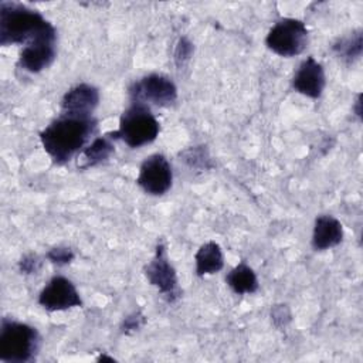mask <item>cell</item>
Wrapping results in <instances>:
<instances>
[{
	"instance_id": "8",
	"label": "cell",
	"mask_w": 363,
	"mask_h": 363,
	"mask_svg": "<svg viewBox=\"0 0 363 363\" xmlns=\"http://www.w3.org/2000/svg\"><path fill=\"white\" fill-rule=\"evenodd\" d=\"M136 183L146 194L163 196L173 183L172 166L166 156L162 153L147 156L139 167Z\"/></svg>"
},
{
	"instance_id": "23",
	"label": "cell",
	"mask_w": 363,
	"mask_h": 363,
	"mask_svg": "<svg viewBox=\"0 0 363 363\" xmlns=\"http://www.w3.org/2000/svg\"><path fill=\"white\" fill-rule=\"evenodd\" d=\"M41 267V259L35 254H27L18 261V269L21 274H35Z\"/></svg>"
},
{
	"instance_id": "18",
	"label": "cell",
	"mask_w": 363,
	"mask_h": 363,
	"mask_svg": "<svg viewBox=\"0 0 363 363\" xmlns=\"http://www.w3.org/2000/svg\"><path fill=\"white\" fill-rule=\"evenodd\" d=\"M180 160H183L189 167L197 170H210L214 167L211 156L206 146H191L180 152Z\"/></svg>"
},
{
	"instance_id": "21",
	"label": "cell",
	"mask_w": 363,
	"mask_h": 363,
	"mask_svg": "<svg viewBox=\"0 0 363 363\" xmlns=\"http://www.w3.org/2000/svg\"><path fill=\"white\" fill-rule=\"evenodd\" d=\"M143 323H145V316L142 315L140 311H135V312H132L130 315H128V316L122 320L121 329H122L123 333L129 335V333H133V332L139 330Z\"/></svg>"
},
{
	"instance_id": "6",
	"label": "cell",
	"mask_w": 363,
	"mask_h": 363,
	"mask_svg": "<svg viewBox=\"0 0 363 363\" xmlns=\"http://www.w3.org/2000/svg\"><path fill=\"white\" fill-rule=\"evenodd\" d=\"M130 102L167 108L177 99V86L163 74H149L133 82L129 88Z\"/></svg>"
},
{
	"instance_id": "12",
	"label": "cell",
	"mask_w": 363,
	"mask_h": 363,
	"mask_svg": "<svg viewBox=\"0 0 363 363\" xmlns=\"http://www.w3.org/2000/svg\"><path fill=\"white\" fill-rule=\"evenodd\" d=\"M99 104V91L91 84H77L61 99V113L92 116Z\"/></svg>"
},
{
	"instance_id": "10",
	"label": "cell",
	"mask_w": 363,
	"mask_h": 363,
	"mask_svg": "<svg viewBox=\"0 0 363 363\" xmlns=\"http://www.w3.org/2000/svg\"><path fill=\"white\" fill-rule=\"evenodd\" d=\"M57 55V35L43 37L21 48L18 67L27 72L35 74L50 67Z\"/></svg>"
},
{
	"instance_id": "14",
	"label": "cell",
	"mask_w": 363,
	"mask_h": 363,
	"mask_svg": "<svg viewBox=\"0 0 363 363\" xmlns=\"http://www.w3.org/2000/svg\"><path fill=\"white\" fill-rule=\"evenodd\" d=\"M196 261V274L199 277L211 275L223 269L224 255L221 247L216 241H208L200 245L194 255Z\"/></svg>"
},
{
	"instance_id": "25",
	"label": "cell",
	"mask_w": 363,
	"mask_h": 363,
	"mask_svg": "<svg viewBox=\"0 0 363 363\" xmlns=\"http://www.w3.org/2000/svg\"><path fill=\"white\" fill-rule=\"evenodd\" d=\"M101 360H109V362H113V357H108V356H105V354H101V356L98 357V362H101Z\"/></svg>"
},
{
	"instance_id": "19",
	"label": "cell",
	"mask_w": 363,
	"mask_h": 363,
	"mask_svg": "<svg viewBox=\"0 0 363 363\" xmlns=\"http://www.w3.org/2000/svg\"><path fill=\"white\" fill-rule=\"evenodd\" d=\"M45 257L51 264L57 267H62L69 264L75 258V254L69 247H52L47 251Z\"/></svg>"
},
{
	"instance_id": "20",
	"label": "cell",
	"mask_w": 363,
	"mask_h": 363,
	"mask_svg": "<svg viewBox=\"0 0 363 363\" xmlns=\"http://www.w3.org/2000/svg\"><path fill=\"white\" fill-rule=\"evenodd\" d=\"M193 44L186 38V37H182L179 38L177 44H176V48H174V54H173V58H174V62L179 68H182L193 55Z\"/></svg>"
},
{
	"instance_id": "16",
	"label": "cell",
	"mask_w": 363,
	"mask_h": 363,
	"mask_svg": "<svg viewBox=\"0 0 363 363\" xmlns=\"http://www.w3.org/2000/svg\"><path fill=\"white\" fill-rule=\"evenodd\" d=\"M225 282L231 288V291L237 295L254 294L258 289L257 275H255L254 269L250 265H247L245 262L235 265L227 274Z\"/></svg>"
},
{
	"instance_id": "17",
	"label": "cell",
	"mask_w": 363,
	"mask_h": 363,
	"mask_svg": "<svg viewBox=\"0 0 363 363\" xmlns=\"http://www.w3.org/2000/svg\"><path fill=\"white\" fill-rule=\"evenodd\" d=\"M333 52L336 57H339L342 61L346 64H353L357 61L362 55L363 51V34L362 30L353 31L342 38H339L336 43L332 45Z\"/></svg>"
},
{
	"instance_id": "22",
	"label": "cell",
	"mask_w": 363,
	"mask_h": 363,
	"mask_svg": "<svg viewBox=\"0 0 363 363\" xmlns=\"http://www.w3.org/2000/svg\"><path fill=\"white\" fill-rule=\"evenodd\" d=\"M271 319L277 328H285L291 322V311L286 305H274L271 309Z\"/></svg>"
},
{
	"instance_id": "11",
	"label": "cell",
	"mask_w": 363,
	"mask_h": 363,
	"mask_svg": "<svg viewBox=\"0 0 363 363\" xmlns=\"http://www.w3.org/2000/svg\"><path fill=\"white\" fill-rule=\"evenodd\" d=\"M326 85L325 69L313 57L305 58L292 77V88L312 99H318Z\"/></svg>"
},
{
	"instance_id": "3",
	"label": "cell",
	"mask_w": 363,
	"mask_h": 363,
	"mask_svg": "<svg viewBox=\"0 0 363 363\" xmlns=\"http://www.w3.org/2000/svg\"><path fill=\"white\" fill-rule=\"evenodd\" d=\"M160 132V125L150 108L130 102L119 118V126L115 132L108 133L112 139H121L130 149H138L156 140Z\"/></svg>"
},
{
	"instance_id": "13",
	"label": "cell",
	"mask_w": 363,
	"mask_h": 363,
	"mask_svg": "<svg viewBox=\"0 0 363 363\" xmlns=\"http://www.w3.org/2000/svg\"><path fill=\"white\" fill-rule=\"evenodd\" d=\"M343 240L342 223L329 214L318 216L312 231V248L315 251H325L339 245Z\"/></svg>"
},
{
	"instance_id": "24",
	"label": "cell",
	"mask_w": 363,
	"mask_h": 363,
	"mask_svg": "<svg viewBox=\"0 0 363 363\" xmlns=\"http://www.w3.org/2000/svg\"><path fill=\"white\" fill-rule=\"evenodd\" d=\"M360 106H362V95L359 94L357 98H356V102H354V113L357 115L359 119L362 118V109H360Z\"/></svg>"
},
{
	"instance_id": "4",
	"label": "cell",
	"mask_w": 363,
	"mask_h": 363,
	"mask_svg": "<svg viewBox=\"0 0 363 363\" xmlns=\"http://www.w3.org/2000/svg\"><path fill=\"white\" fill-rule=\"evenodd\" d=\"M40 335L35 328L13 319H3L0 326V360L26 363L35 357Z\"/></svg>"
},
{
	"instance_id": "2",
	"label": "cell",
	"mask_w": 363,
	"mask_h": 363,
	"mask_svg": "<svg viewBox=\"0 0 363 363\" xmlns=\"http://www.w3.org/2000/svg\"><path fill=\"white\" fill-rule=\"evenodd\" d=\"M48 35L57 31L41 13L14 1L0 3V45H27Z\"/></svg>"
},
{
	"instance_id": "1",
	"label": "cell",
	"mask_w": 363,
	"mask_h": 363,
	"mask_svg": "<svg viewBox=\"0 0 363 363\" xmlns=\"http://www.w3.org/2000/svg\"><path fill=\"white\" fill-rule=\"evenodd\" d=\"M95 130L94 116L61 113L41 130L40 142L55 164H64L81 153Z\"/></svg>"
},
{
	"instance_id": "15",
	"label": "cell",
	"mask_w": 363,
	"mask_h": 363,
	"mask_svg": "<svg viewBox=\"0 0 363 363\" xmlns=\"http://www.w3.org/2000/svg\"><path fill=\"white\" fill-rule=\"evenodd\" d=\"M113 150H115V147L112 143V138L108 133L105 136L95 138L89 145H86L81 150L79 157H78V159H81L78 162V167L88 169V167L101 164L111 157Z\"/></svg>"
},
{
	"instance_id": "7",
	"label": "cell",
	"mask_w": 363,
	"mask_h": 363,
	"mask_svg": "<svg viewBox=\"0 0 363 363\" xmlns=\"http://www.w3.org/2000/svg\"><path fill=\"white\" fill-rule=\"evenodd\" d=\"M146 279L153 285L166 302L173 303L182 296V289L179 286L177 274L174 267L170 264L166 247L159 242L155 250L152 261L143 269Z\"/></svg>"
},
{
	"instance_id": "5",
	"label": "cell",
	"mask_w": 363,
	"mask_h": 363,
	"mask_svg": "<svg viewBox=\"0 0 363 363\" xmlns=\"http://www.w3.org/2000/svg\"><path fill=\"white\" fill-rule=\"evenodd\" d=\"M309 31L303 21L285 17L277 21L265 37L267 47L279 57H296L305 51Z\"/></svg>"
},
{
	"instance_id": "9",
	"label": "cell",
	"mask_w": 363,
	"mask_h": 363,
	"mask_svg": "<svg viewBox=\"0 0 363 363\" xmlns=\"http://www.w3.org/2000/svg\"><path fill=\"white\" fill-rule=\"evenodd\" d=\"M38 303L45 311L57 312L81 306L82 299L72 281H69L65 277L55 275L41 289L38 295Z\"/></svg>"
}]
</instances>
